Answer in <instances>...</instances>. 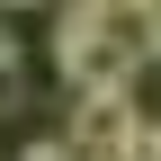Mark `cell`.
Listing matches in <instances>:
<instances>
[{
    "mask_svg": "<svg viewBox=\"0 0 161 161\" xmlns=\"http://www.w3.org/2000/svg\"><path fill=\"white\" fill-rule=\"evenodd\" d=\"M152 9H161V0H152Z\"/></svg>",
    "mask_w": 161,
    "mask_h": 161,
    "instance_id": "obj_6",
    "label": "cell"
},
{
    "mask_svg": "<svg viewBox=\"0 0 161 161\" xmlns=\"http://www.w3.org/2000/svg\"><path fill=\"white\" fill-rule=\"evenodd\" d=\"M54 63H63L72 98H98V90H134V72H143V63H125V54H116V45H108V36H98L80 9H63V18H54Z\"/></svg>",
    "mask_w": 161,
    "mask_h": 161,
    "instance_id": "obj_1",
    "label": "cell"
},
{
    "mask_svg": "<svg viewBox=\"0 0 161 161\" xmlns=\"http://www.w3.org/2000/svg\"><path fill=\"white\" fill-rule=\"evenodd\" d=\"M72 9L90 18L125 63H161V9H152V0H72Z\"/></svg>",
    "mask_w": 161,
    "mask_h": 161,
    "instance_id": "obj_2",
    "label": "cell"
},
{
    "mask_svg": "<svg viewBox=\"0 0 161 161\" xmlns=\"http://www.w3.org/2000/svg\"><path fill=\"white\" fill-rule=\"evenodd\" d=\"M18 161H80V152H72V134H36V143L18 152Z\"/></svg>",
    "mask_w": 161,
    "mask_h": 161,
    "instance_id": "obj_4",
    "label": "cell"
},
{
    "mask_svg": "<svg viewBox=\"0 0 161 161\" xmlns=\"http://www.w3.org/2000/svg\"><path fill=\"white\" fill-rule=\"evenodd\" d=\"M18 90H27V72H18V45H0V108H9Z\"/></svg>",
    "mask_w": 161,
    "mask_h": 161,
    "instance_id": "obj_5",
    "label": "cell"
},
{
    "mask_svg": "<svg viewBox=\"0 0 161 161\" xmlns=\"http://www.w3.org/2000/svg\"><path fill=\"white\" fill-rule=\"evenodd\" d=\"M134 125H143V116H134V90H98V98L72 108V152L80 161H90V152H125Z\"/></svg>",
    "mask_w": 161,
    "mask_h": 161,
    "instance_id": "obj_3",
    "label": "cell"
}]
</instances>
